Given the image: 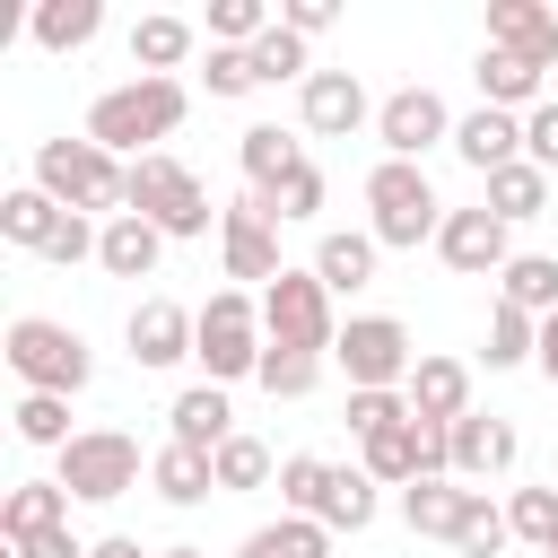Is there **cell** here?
<instances>
[{
  "mask_svg": "<svg viewBox=\"0 0 558 558\" xmlns=\"http://www.w3.org/2000/svg\"><path fill=\"white\" fill-rule=\"evenodd\" d=\"M218 262H227V279H279L288 262H279V218L262 209V192H244V201H227L218 209Z\"/></svg>",
  "mask_w": 558,
  "mask_h": 558,
  "instance_id": "cell-11",
  "label": "cell"
},
{
  "mask_svg": "<svg viewBox=\"0 0 558 558\" xmlns=\"http://www.w3.org/2000/svg\"><path fill=\"white\" fill-rule=\"evenodd\" d=\"M488 44L532 61V70H558V9L541 0H488Z\"/></svg>",
  "mask_w": 558,
  "mask_h": 558,
  "instance_id": "cell-16",
  "label": "cell"
},
{
  "mask_svg": "<svg viewBox=\"0 0 558 558\" xmlns=\"http://www.w3.org/2000/svg\"><path fill=\"white\" fill-rule=\"evenodd\" d=\"M122 209H140L166 244H174V235H209V218H218V209H209V192H201V174H192L183 157H166V148H157V157H131Z\"/></svg>",
  "mask_w": 558,
  "mask_h": 558,
  "instance_id": "cell-4",
  "label": "cell"
},
{
  "mask_svg": "<svg viewBox=\"0 0 558 558\" xmlns=\"http://www.w3.org/2000/svg\"><path fill=\"white\" fill-rule=\"evenodd\" d=\"M201 87H209V96H253V87H262V70H253V52H235V44H209V61H201Z\"/></svg>",
  "mask_w": 558,
  "mask_h": 558,
  "instance_id": "cell-44",
  "label": "cell"
},
{
  "mask_svg": "<svg viewBox=\"0 0 558 558\" xmlns=\"http://www.w3.org/2000/svg\"><path fill=\"white\" fill-rule=\"evenodd\" d=\"M96 26H105V0H35V44H44V52L96 44Z\"/></svg>",
  "mask_w": 558,
  "mask_h": 558,
  "instance_id": "cell-32",
  "label": "cell"
},
{
  "mask_svg": "<svg viewBox=\"0 0 558 558\" xmlns=\"http://www.w3.org/2000/svg\"><path fill=\"white\" fill-rule=\"evenodd\" d=\"M122 183H131V166H122L113 148H96L87 131H78V140L61 131V140L35 148V192H52V201L78 209V218H96V209L122 218Z\"/></svg>",
  "mask_w": 558,
  "mask_h": 558,
  "instance_id": "cell-2",
  "label": "cell"
},
{
  "mask_svg": "<svg viewBox=\"0 0 558 558\" xmlns=\"http://www.w3.org/2000/svg\"><path fill=\"white\" fill-rule=\"evenodd\" d=\"M235 558H331V532H323L314 514H279V523L244 532V549H235Z\"/></svg>",
  "mask_w": 558,
  "mask_h": 558,
  "instance_id": "cell-33",
  "label": "cell"
},
{
  "mask_svg": "<svg viewBox=\"0 0 558 558\" xmlns=\"http://www.w3.org/2000/svg\"><path fill=\"white\" fill-rule=\"evenodd\" d=\"M9 375L26 384V392H87V375H96V357H87V340L70 331V323H52V314H17L9 323Z\"/></svg>",
  "mask_w": 558,
  "mask_h": 558,
  "instance_id": "cell-5",
  "label": "cell"
},
{
  "mask_svg": "<svg viewBox=\"0 0 558 558\" xmlns=\"http://www.w3.org/2000/svg\"><path fill=\"white\" fill-rule=\"evenodd\" d=\"M52 480H61L78 506H113V497L140 488V436H122V427H78V436L52 453Z\"/></svg>",
  "mask_w": 558,
  "mask_h": 558,
  "instance_id": "cell-7",
  "label": "cell"
},
{
  "mask_svg": "<svg viewBox=\"0 0 558 558\" xmlns=\"http://www.w3.org/2000/svg\"><path fill=\"white\" fill-rule=\"evenodd\" d=\"M157 558H209V549H192V541H174V549H157Z\"/></svg>",
  "mask_w": 558,
  "mask_h": 558,
  "instance_id": "cell-52",
  "label": "cell"
},
{
  "mask_svg": "<svg viewBox=\"0 0 558 558\" xmlns=\"http://www.w3.org/2000/svg\"><path fill=\"white\" fill-rule=\"evenodd\" d=\"M506 541H514L506 506H488V488H471V506H462V532H453V549H462V558H497Z\"/></svg>",
  "mask_w": 558,
  "mask_h": 558,
  "instance_id": "cell-38",
  "label": "cell"
},
{
  "mask_svg": "<svg viewBox=\"0 0 558 558\" xmlns=\"http://www.w3.org/2000/svg\"><path fill=\"white\" fill-rule=\"evenodd\" d=\"M183 105H192L183 78H122V87H105V96L87 105V140L113 148L122 166H131V157H157V140H174Z\"/></svg>",
  "mask_w": 558,
  "mask_h": 558,
  "instance_id": "cell-1",
  "label": "cell"
},
{
  "mask_svg": "<svg viewBox=\"0 0 558 558\" xmlns=\"http://www.w3.org/2000/svg\"><path fill=\"white\" fill-rule=\"evenodd\" d=\"M514 453H523L514 418H497V410L453 418V480H497V471H514Z\"/></svg>",
  "mask_w": 558,
  "mask_h": 558,
  "instance_id": "cell-17",
  "label": "cell"
},
{
  "mask_svg": "<svg viewBox=\"0 0 558 558\" xmlns=\"http://www.w3.org/2000/svg\"><path fill=\"white\" fill-rule=\"evenodd\" d=\"M148 488H157V497H166V506H201V497H218V462H209V453H192V445H174V436H166V445H157V453H148Z\"/></svg>",
  "mask_w": 558,
  "mask_h": 558,
  "instance_id": "cell-26",
  "label": "cell"
},
{
  "mask_svg": "<svg viewBox=\"0 0 558 558\" xmlns=\"http://www.w3.org/2000/svg\"><path fill=\"white\" fill-rule=\"evenodd\" d=\"M270 401H305L314 384H323V357H305V349H262V375H253Z\"/></svg>",
  "mask_w": 558,
  "mask_h": 558,
  "instance_id": "cell-36",
  "label": "cell"
},
{
  "mask_svg": "<svg viewBox=\"0 0 558 558\" xmlns=\"http://www.w3.org/2000/svg\"><path fill=\"white\" fill-rule=\"evenodd\" d=\"M497 296L549 323V314H558V253H514V262L497 270Z\"/></svg>",
  "mask_w": 558,
  "mask_h": 558,
  "instance_id": "cell-31",
  "label": "cell"
},
{
  "mask_svg": "<svg viewBox=\"0 0 558 558\" xmlns=\"http://www.w3.org/2000/svg\"><path fill=\"white\" fill-rule=\"evenodd\" d=\"M61 201L52 192H35V183H17V192H0V235L17 244V253H52V235H61Z\"/></svg>",
  "mask_w": 558,
  "mask_h": 558,
  "instance_id": "cell-27",
  "label": "cell"
},
{
  "mask_svg": "<svg viewBox=\"0 0 558 558\" xmlns=\"http://www.w3.org/2000/svg\"><path fill=\"white\" fill-rule=\"evenodd\" d=\"M323 192H331V183H323V166H296V174L262 201V209H270L279 227H305V218H323Z\"/></svg>",
  "mask_w": 558,
  "mask_h": 558,
  "instance_id": "cell-41",
  "label": "cell"
},
{
  "mask_svg": "<svg viewBox=\"0 0 558 558\" xmlns=\"http://www.w3.org/2000/svg\"><path fill=\"white\" fill-rule=\"evenodd\" d=\"M541 558H558V541H549V549H541Z\"/></svg>",
  "mask_w": 558,
  "mask_h": 558,
  "instance_id": "cell-53",
  "label": "cell"
},
{
  "mask_svg": "<svg viewBox=\"0 0 558 558\" xmlns=\"http://www.w3.org/2000/svg\"><path fill=\"white\" fill-rule=\"evenodd\" d=\"M262 331H270V349L331 357V340H340V323H331V288H323L314 270H279V279L262 288Z\"/></svg>",
  "mask_w": 558,
  "mask_h": 558,
  "instance_id": "cell-8",
  "label": "cell"
},
{
  "mask_svg": "<svg viewBox=\"0 0 558 558\" xmlns=\"http://www.w3.org/2000/svg\"><path fill=\"white\" fill-rule=\"evenodd\" d=\"M375 253H384V244H375L366 227H331V235L314 244V279H323L331 296H357V288L375 279Z\"/></svg>",
  "mask_w": 558,
  "mask_h": 558,
  "instance_id": "cell-24",
  "label": "cell"
},
{
  "mask_svg": "<svg viewBox=\"0 0 558 558\" xmlns=\"http://www.w3.org/2000/svg\"><path fill=\"white\" fill-rule=\"evenodd\" d=\"M375 140H384V157L418 166L427 148H453V113H445L436 87H392V96L375 105Z\"/></svg>",
  "mask_w": 558,
  "mask_h": 558,
  "instance_id": "cell-10",
  "label": "cell"
},
{
  "mask_svg": "<svg viewBox=\"0 0 558 558\" xmlns=\"http://www.w3.org/2000/svg\"><path fill=\"white\" fill-rule=\"evenodd\" d=\"M192 44H201V26L174 17V9H157V17L131 26V70H140V78H174V70L192 61Z\"/></svg>",
  "mask_w": 558,
  "mask_h": 558,
  "instance_id": "cell-20",
  "label": "cell"
},
{
  "mask_svg": "<svg viewBox=\"0 0 558 558\" xmlns=\"http://www.w3.org/2000/svg\"><path fill=\"white\" fill-rule=\"evenodd\" d=\"M541 357V314H523V305H488V366H532Z\"/></svg>",
  "mask_w": 558,
  "mask_h": 558,
  "instance_id": "cell-34",
  "label": "cell"
},
{
  "mask_svg": "<svg viewBox=\"0 0 558 558\" xmlns=\"http://www.w3.org/2000/svg\"><path fill=\"white\" fill-rule=\"evenodd\" d=\"M296 113H305V131H314V140H349V131H366V122H375V105H366V78H357V70H314V78L296 87Z\"/></svg>",
  "mask_w": 558,
  "mask_h": 558,
  "instance_id": "cell-14",
  "label": "cell"
},
{
  "mask_svg": "<svg viewBox=\"0 0 558 558\" xmlns=\"http://www.w3.org/2000/svg\"><path fill=\"white\" fill-rule=\"evenodd\" d=\"M174 445H192V453H218L227 436H235V410H227V384H192V392H174Z\"/></svg>",
  "mask_w": 558,
  "mask_h": 558,
  "instance_id": "cell-25",
  "label": "cell"
},
{
  "mask_svg": "<svg viewBox=\"0 0 558 558\" xmlns=\"http://www.w3.org/2000/svg\"><path fill=\"white\" fill-rule=\"evenodd\" d=\"M122 340H131V366H183L192 357V340H201V314L192 305H174V296H140L131 305V323H122Z\"/></svg>",
  "mask_w": 558,
  "mask_h": 558,
  "instance_id": "cell-13",
  "label": "cell"
},
{
  "mask_svg": "<svg viewBox=\"0 0 558 558\" xmlns=\"http://www.w3.org/2000/svg\"><path fill=\"white\" fill-rule=\"evenodd\" d=\"M262 349H270V331H262V296H244V288H209V305H201V340H192V357L209 366V384L262 375Z\"/></svg>",
  "mask_w": 558,
  "mask_h": 558,
  "instance_id": "cell-6",
  "label": "cell"
},
{
  "mask_svg": "<svg viewBox=\"0 0 558 558\" xmlns=\"http://www.w3.org/2000/svg\"><path fill=\"white\" fill-rule=\"evenodd\" d=\"M523 157H532L541 174H558V96H541V105L523 113Z\"/></svg>",
  "mask_w": 558,
  "mask_h": 558,
  "instance_id": "cell-47",
  "label": "cell"
},
{
  "mask_svg": "<svg viewBox=\"0 0 558 558\" xmlns=\"http://www.w3.org/2000/svg\"><path fill=\"white\" fill-rule=\"evenodd\" d=\"M323 488H331V462H323V453H288V462H279L288 514H323Z\"/></svg>",
  "mask_w": 558,
  "mask_h": 558,
  "instance_id": "cell-42",
  "label": "cell"
},
{
  "mask_svg": "<svg viewBox=\"0 0 558 558\" xmlns=\"http://www.w3.org/2000/svg\"><path fill=\"white\" fill-rule=\"evenodd\" d=\"M235 157H244V183H253L262 201H270V192H279L296 166H314V157L296 148V131H279V122H253V131L235 140Z\"/></svg>",
  "mask_w": 558,
  "mask_h": 558,
  "instance_id": "cell-23",
  "label": "cell"
},
{
  "mask_svg": "<svg viewBox=\"0 0 558 558\" xmlns=\"http://www.w3.org/2000/svg\"><path fill=\"white\" fill-rule=\"evenodd\" d=\"M401 401H410V418H427V427H453V418H471V366H462V357H436V349H418V366H410Z\"/></svg>",
  "mask_w": 558,
  "mask_h": 558,
  "instance_id": "cell-15",
  "label": "cell"
},
{
  "mask_svg": "<svg viewBox=\"0 0 558 558\" xmlns=\"http://www.w3.org/2000/svg\"><path fill=\"white\" fill-rule=\"evenodd\" d=\"M157 262H166V235H157L140 209L105 218V244H96V270H105V279H157Z\"/></svg>",
  "mask_w": 558,
  "mask_h": 558,
  "instance_id": "cell-19",
  "label": "cell"
},
{
  "mask_svg": "<svg viewBox=\"0 0 558 558\" xmlns=\"http://www.w3.org/2000/svg\"><path fill=\"white\" fill-rule=\"evenodd\" d=\"M436 253H445V270H462V279H497V270L514 262V227H506L488 201H480V209H445Z\"/></svg>",
  "mask_w": 558,
  "mask_h": 558,
  "instance_id": "cell-12",
  "label": "cell"
},
{
  "mask_svg": "<svg viewBox=\"0 0 558 558\" xmlns=\"http://www.w3.org/2000/svg\"><path fill=\"white\" fill-rule=\"evenodd\" d=\"M480 201H488L506 227H523V218H541V209H549V174H541L532 157H514V166H497V174H488V192H480Z\"/></svg>",
  "mask_w": 558,
  "mask_h": 558,
  "instance_id": "cell-29",
  "label": "cell"
},
{
  "mask_svg": "<svg viewBox=\"0 0 558 558\" xmlns=\"http://www.w3.org/2000/svg\"><path fill=\"white\" fill-rule=\"evenodd\" d=\"M87 558H157V549H140L131 532H105V541H87Z\"/></svg>",
  "mask_w": 558,
  "mask_h": 558,
  "instance_id": "cell-50",
  "label": "cell"
},
{
  "mask_svg": "<svg viewBox=\"0 0 558 558\" xmlns=\"http://www.w3.org/2000/svg\"><path fill=\"white\" fill-rule=\"evenodd\" d=\"M532 366H541V375H549V384H558V314H549V323H541V357H532Z\"/></svg>",
  "mask_w": 558,
  "mask_h": 558,
  "instance_id": "cell-51",
  "label": "cell"
},
{
  "mask_svg": "<svg viewBox=\"0 0 558 558\" xmlns=\"http://www.w3.org/2000/svg\"><path fill=\"white\" fill-rule=\"evenodd\" d=\"M506 523H514V541L549 549V541H558V488H514V497H506Z\"/></svg>",
  "mask_w": 558,
  "mask_h": 558,
  "instance_id": "cell-43",
  "label": "cell"
},
{
  "mask_svg": "<svg viewBox=\"0 0 558 558\" xmlns=\"http://www.w3.org/2000/svg\"><path fill=\"white\" fill-rule=\"evenodd\" d=\"M70 523V488L61 480H17L9 497H0V541L17 549V541H35V532H61Z\"/></svg>",
  "mask_w": 558,
  "mask_h": 558,
  "instance_id": "cell-21",
  "label": "cell"
},
{
  "mask_svg": "<svg viewBox=\"0 0 558 558\" xmlns=\"http://www.w3.org/2000/svg\"><path fill=\"white\" fill-rule=\"evenodd\" d=\"M253 70H262V87H279V78H314V61H305V35H288V26H270L262 44H253Z\"/></svg>",
  "mask_w": 558,
  "mask_h": 558,
  "instance_id": "cell-40",
  "label": "cell"
},
{
  "mask_svg": "<svg viewBox=\"0 0 558 558\" xmlns=\"http://www.w3.org/2000/svg\"><path fill=\"white\" fill-rule=\"evenodd\" d=\"M453 157H462V166L488 183L497 166H514V157H523V113H497V105L462 113V122H453Z\"/></svg>",
  "mask_w": 558,
  "mask_h": 558,
  "instance_id": "cell-18",
  "label": "cell"
},
{
  "mask_svg": "<svg viewBox=\"0 0 558 558\" xmlns=\"http://www.w3.org/2000/svg\"><path fill=\"white\" fill-rule=\"evenodd\" d=\"M9 558H87V541H78V532L61 523V532H35V541H17Z\"/></svg>",
  "mask_w": 558,
  "mask_h": 558,
  "instance_id": "cell-49",
  "label": "cell"
},
{
  "mask_svg": "<svg viewBox=\"0 0 558 558\" xmlns=\"http://www.w3.org/2000/svg\"><path fill=\"white\" fill-rule=\"evenodd\" d=\"M270 26H279V17H270L262 0H209V44H235V52H253Z\"/></svg>",
  "mask_w": 558,
  "mask_h": 558,
  "instance_id": "cell-39",
  "label": "cell"
},
{
  "mask_svg": "<svg viewBox=\"0 0 558 558\" xmlns=\"http://www.w3.org/2000/svg\"><path fill=\"white\" fill-rule=\"evenodd\" d=\"M462 506H471L462 480H410V488H401V523H410L418 541H453V532H462Z\"/></svg>",
  "mask_w": 558,
  "mask_h": 558,
  "instance_id": "cell-28",
  "label": "cell"
},
{
  "mask_svg": "<svg viewBox=\"0 0 558 558\" xmlns=\"http://www.w3.org/2000/svg\"><path fill=\"white\" fill-rule=\"evenodd\" d=\"M9 427H17L26 445H52V453H61L70 436H78V427H70V401H61V392H26V401L9 410Z\"/></svg>",
  "mask_w": 558,
  "mask_h": 558,
  "instance_id": "cell-37",
  "label": "cell"
},
{
  "mask_svg": "<svg viewBox=\"0 0 558 558\" xmlns=\"http://www.w3.org/2000/svg\"><path fill=\"white\" fill-rule=\"evenodd\" d=\"M209 462H218V488H227V497H235V488H270V480H279L270 445H262V436H244V427H235V436H227Z\"/></svg>",
  "mask_w": 558,
  "mask_h": 558,
  "instance_id": "cell-35",
  "label": "cell"
},
{
  "mask_svg": "<svg viewBox=\"0 0 558 558\" xmlns=\"http://www.w3.org/2000/svg\"><path fill=\"white\" fill-rule=\"evenodd\" d=\"M331 357H340L349 392H401L410 366H418V349H410V331L392 314H349L340 340H331Z\"/></svg>",
  "mask_w": 558,
  "mask_h": 558,
  "instance_id": "cell-9",
  "label": "cell"
},
{
  "mask_svg": "<svg viewBox=\"0 0 558 558\" xmlns=\"http://www.w3.org/2000/svg\"><path fill=\"white\" fill-rule=\"evenodd\" d=\"M331 17H340L331 0H288V9H279V26H288V35H305V44H314V35L331 26Z\"/></svg>",
  "mask_w": 558,
  "mask_h": 558,
  "instance_id": "cell-48",
  "label": "cell"
},
{
  "mask_svg": "<svg viewBox=\"0 0 558 558\" xmlns=\"http://www.w3.org/2000/svg\"><path fill=\"white\" fill-rule=\"evenodd\" d=\"M471 78H480V105H497V113H532V105H541V78H549V70H532V61L497 52V44H480Z\"/></svg>",
  "mask_w": 558,
  "mask_h": 558,
  "instance_id": "cell-22",
  "label": "cell"
},
{
  "mask_svg": "<svg viewBox=\"0 0 558 558\" xmlns=\"http://www.w3.org/2000/svg\"><path fill=\"white\" fill-rule=\"evenodd\" d=\"M96 244H105V218H78V209H70L44 262H61V270H78V262H96Z\"/></svg>",
  "mask_w": 558,
  "mask_h": 558,
  "instance_id": "cell-46",
  "label": "cell"
},
{
  "mask_svg": "<svg viewBox=\"0 0 558 558\" xmlns=\"http://www.w3.org/2000/svg\"><path fill=\"white\" fill-rule=\"evenodd\" d=\"M436 227H445V201H436L427 166L384 157V166L366 174V235H375L384 253H418V244H436Z\"/></svg>",
  "mask_w": 558,
  "mask_h": 558,
  "instance_id": "cell-3",
  "label": "cell"
},
{
  "mask_svg": "<svg viewBox=\"0 0 558 558\" xmlns=\"http://www.w3.org/2000/svg\"><path fill=\"white\" fill-rule=\"evenodd\" d=\"M410 418V401L401 392H349V410H340V427L366 445V436H384V427H401Z\"/></svg>",
  "mask_w": 558,
  "mask_h": 558,
  "instance_id": "cell-45",
  "label": "cell"
},
{
  "mask_svg": "<svg viewBox=\"0 0 558 558\" xmlns=\"http://www.w3.org/2000/svg\"><path fill=\"white\" fill-rule=\"evenodd\" d=\"M375 506H384L375 480H366L357 462H331V488H323V514H314V523H323V532H366Z\"/></svg>",
  "mask_w": 558,
  "mask_h": 558,
  "instance_id": "cell-30",
  "label": "cell"
}]
</instances>
